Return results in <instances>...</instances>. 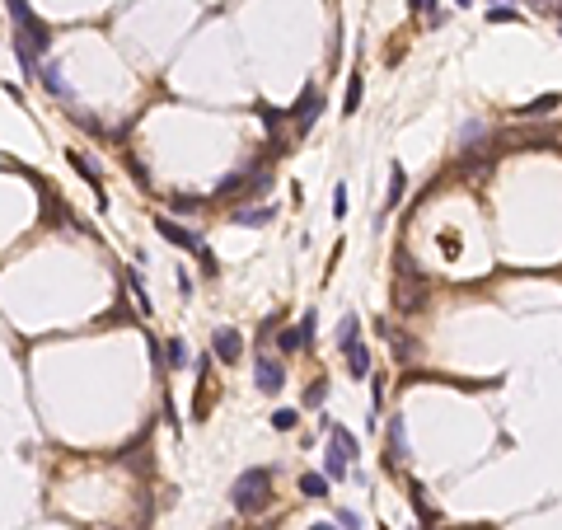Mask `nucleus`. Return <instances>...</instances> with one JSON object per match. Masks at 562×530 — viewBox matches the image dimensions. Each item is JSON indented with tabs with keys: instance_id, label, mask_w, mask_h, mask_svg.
<instances>
[{
	"instance_id": "1",
	"label": "nucleus",
	"mask_w": 562,
	"mask_h": 530,
	"mask_svg": "<svg viewBox=\"0 0 562 530\" xmlns=\"http://www.w3.org/2000/svg\"><path fill=\"white\" fill-rule=\"evenodd\" d=\"M230 502H235V511H244V516L263 511L272 502V469H263V464L244 469L235 479V488H230Z\"/></svg>"
},
{
	"instance_id": "2",
	"label": "nucleus",
	"mask_w": 562,
	"mask_h": 530,
	"mask_svg": "<svg viewBox=\"0 0 562 530\" xmlns=\"http://www.w3.org/2000/svg\"><path fill=\"white\" fill-rule=\"evenodd\" d=\"M253 380H258L263 395H281V385H286V366H281L277 357H267V352H258V357H253Z\"/></svg>"
},
{
	"instance_id": "3",
	"label": "nucleus",
	"mask_w": 562,
	"mask_h": 530,
	"mask_svg": "<svg viewBox=\"0 0 562 530\" xmlns=\"http://www.w3.org/2000/svg\"><path fill=\"white\" fill-rule=\"evenodd\" d=\"M155 230L169 239V244H179V249H188V254H202V235H192L188 226H179V221H169V216H155Z\"/></svg>"
},
{
	"instance_id": "4",
	"label": "nucleus",
	"mask_w": 562,
	"mask_h": 530,
	"mask_svg": "<svg viewBox=\"0 0 562 530\" xmlns=\"http://www.w3.org/2000/svg\"><path fill=\"white\" fill-rule=\"evenodd\" d=\"M309 338H314V315H304L295 328H281L277 348H281V357H291V352H304V348H309Z\"/></svg>"
},
{
	"instance_id": "5",
	"label": "nucleus",
	"mask_w": 562,
	"mask_h": 530,
	"mask_svg": "<svg viewBox=\"0 0 562 530\" xmlns=\"http://www.w3.org/2000/svg\"><path fill=\"white\" fill-rule=\"evenodd\" d=\"M384 451H389V464H403L408 455H413V451H408V427H403V417H398V413H393V422L384 427Z\"/></svg>"
},
{
	"instance_id": "6",
	"label": "nucleus",
	"mask_w": 562,
	"mask_h": 530,
	"mask_svg": "<svg viewBox=\"0 0 562 530\" xmlns=\"http://www.w3.org/2000/svg\"><path fill=\"white\" fill-rule=\"evenodd\" d=\"M314 118H319V90H314V85H304V90H300V103H295V136L309 132V127H314Z\"/></svg>"
},
{
	"instance_id": "7",
	"label": "nucleus",
	"mask_w": 562,
	"mask_h": 530,
	"mask_svg": "<svg viewBox=\"0 0 562 530\" xmlns=\"http://www.w3.org/2000/svg\"><path fill=\"white\" fill-rule=\"evenodd\" d=\"M211 352L221 361H239V352H244V338H239L235 328H216V338H211Z\"/></svg>"
},
{
	"instance_id": "8",
	"label": "nucleus",
	"mask_w": 562,
	"mask_h": 530,
	"mask_svg": "<svg viewBox=\"0 0 562 530\" xmlns=\"http://www.w3.org/2000/svg\"><path fill=\"white\" fill-rule=\"evenodd\" d=\"M43 85H47V94H56V99H70V85H66L61 61H47V66H43Z\"/></svg>"
},
{
	"instance_id": "9",
	"label": "nucleus",
	"mask_w": 562,
	"mask_h": 530,
	"mask_svg": "<svg viewBox=\"0 0 562 530\" xmlns=\"http://www.w3.org/2000/svg\"><path fill=\"white\" fill-rule=\"evenodd\" d=\"M356 343H361V319L356 315H342V324H337V348H342V357H347Z\"/></svg>"
},
{
	"instance_id": "10",
	"label": "nucleus",
	"mask_w": 562,
	"mask_h": 530,
	"mask_svg": "<svg viewBox=\"0 0 562 530\" xmlns=\"http://www.w3.org/2000/svg\"><path fill=\"white\" fill-rule=\"evenodd\" d=\"M347 371H351V380H371V352H366V343H356L347 352Z\"/></svg>"
},
{
	"instance_id": "11",
	"label": "nucleus",
	"mask_w": 562,
	"mask_h": 530,
	"mask_svg": "<svg viewBox=\"0 0 562 530\" xmlns=\"http://www.w3.org/2000/svg\"><path fill=\"white\" fill-rule=\"evenodd\" d=\"M324 427H328V441H333V446L347 455V460H351V455H361V451H356V437H351L342 422H324Z\"/></svg>"
},
{
	"instance_id": "12",
	"label": "nucleus",
	"mask_w": 562,
	"mask_h": 530,
	"mask_svg": "<svg viewBox=\"0 0 562 530\" xmlns=\"http://www.w3.org/2000/svg\"><path fill=\"white\" fill-rule=\"evenodd\" d=\"M347 469H351V460L337 451L333 441H328V451H324V474H328V479H347Z\"/></svg>"
},
{
	"instance_id": "13",
	"label": "nucleus",
	"mask_w": 562,
	"mask_h": 530,
	"mask_svg": "<svg viewBox=\"0 0 562 530\" xmlns=\"http://www.w3.org/2000/svg\"><path fill=\"white\" fill-rule=\"evenodd\" d=\"M403 188H408V174H403V165H393V170H389V202H384V212H393V207L403 202Z\"/></svg>"
},
{
	"instance_id": "14",
	"label": "nucleus",
	"mask_w": 562,
	"mask_h": 530,
	"mask_svg": "<svg viewBox=\"0 0 562 530\" xmlns=\"http://www.w3.org/2000/svg\"><path fill=\"white\" fill-rule=\"evenodd\" d=\"M272 221V207H239L235 212V226H267Z\"/></svg>"
},
{
	"instance_id": "15",
	"label": "nucleus",
	"mask_w": 562,
	"mask_h": 530,
	"mask_svg": "<svg viewBox=\"0 0 562 530\" xmlns=\"http://www.w3.org/2000/svg\"><path fill=\"white\" fill-rule=\"evenodd\" d=\"M328 484H333L328 474H300V493L304 497H328Z\"/></svg>"
},
{
	"instance_id": "16",
	"label": "nucleus",
	"mask_w": 562,
	"mask_h": 530,
	"mask_svg": "<svg viewBox=\"0 0 562 530\" xmlns=\"http://www.w3.org/2000/svg\"><path fill=\"white\" fill-rule=\"evenodd\" d=\"M66 160H70V170H75V174H80V179H85V183H94V188H99V183H103V179H99V170H94V165H90V160H85V155H80V150H70Z\"/></svg>"
},
{
	"instance_id": "17",
	"label": "nucleus",
	"mask_w": 562,
	"mask_h": 530,
	"mask_svg": "<svg viewBox=\"0 0 562 530\" xmlns=\"http://www.w3.org/2000/svg\"><path fill=\"white\" fill-rule=\"evenodd\" d=\"M361 94H366V85H361V76L347 80V99H342V113H356L361 108Z\"/></svg>"
},
{
	"instance_id": "18",
	"label": "nucleus",
	"mask_w": 562,
	"mask_h": 530,
	"mask_svg": "<svg viewBox=\"0 0 562 530\" xmlns=\"http://www.w3.org/2000/svg\"><path fill=\"white\" fill-rule=\"evenodd\" d=\"M304 404H309V408H324V404H328V380H324V375H319V380L304 390Z\"/></svg>"
},
{
	"instance_id": "19",
	"label": "nucleus",
	"mask_w": 562,
	"mask_h": 530,
	"mask_svg": "<svg viewBox=\"0 0 562 530\" xmlns=\"http://www.w3.org/2000/svg\"><path fill=\"white\" fill-rule=\"evenodd\" d=\"M295 422H300V413H295V408H277V413H272V427H277V432H291Z\"/></svg>"
},
{
	"instance_id": "20",
	"label": "nucleus",
	"mask_w": 562,
	"mask_h": 530,
	"mask_svg": "<svg viewBox=\"0 0 562 530\" xmlns=\"http://www.w3.org/2000/svg\"><path fill=\"white\" fill-rule=\"evenodd\" d=\"M132 291H136V301H141V315H150L155 305H150V291L141 286V277H136V272H132Z\"/></svg>"
},
{
	"instance_id": "21",
	"label": "nucleus",
	"mask_w": 562,
	"mask_h": 530,
	"mask_svg": "<svg viewBox=\"0 0 562 530\" xmlns=\"http://www.w3.org/2000/svg\"><path fill=\"white\" fill-rule=\"evenodd\" d=\"M183 361H188V348L179 338H169V366H183Z\"/></svg>"
},
{
	"instance_id": "22",
	"label": "nucleus",
	"mask_w": 562,
	"mask_h": 530,
	"mask_svg": "<svg viewBox=\"0 0 562 530\" xmlns=\"http://www.w3.org/2000/svg\"><path fill=\"white\" fill-rule=\"evenodd\" d=\"M478 136H483V123H478V118L460 127V141H478Z\"/></svg>"
},
{
	"instance_id": "23",
	"label": "nucleus",
	"mask_w": 562,
	"mask_h": 530,
	"mask_svg": "<svg viewBox=\"0 0 562 530\" xmlns=\"http://www.w3.org/2000/svg\"><path fill=\"white\" fill-rule=\"evenodd\" d=\"M337 526H342V530H361V516H356V511H347V507H342V511H337Z\"/></svg>"
},
{
	"instance_id": "24",
	"label": "nucleus",
	"mask_w": 562,
	"mask_h": 530,
	"mask_svg": "<svg viewBox=\"0 0 562 530\" xmlns=\"http://www.w3.org/2000/svg\"><path fill=\"white\" fill-rule=\"evenodd\" d=\"M558 94H548V99H539V103H529V108H525V113H548V108H558Z\"/></svg>"
},
{
	"instance_id": "25",
	"label": "nucleus",
	"mask_w": 562,
	"mask_h": 530,
	"mask_svg": "<svg viewBox=\"0 0 562 530\" xmlns=\"http://www.w3.org/2000/svg\"><path fill=\"white\" fill-rule=\"evenodd\" d=\"M333 216H337V221L347 216V188H337V192H333Z\"/></svg>"
},
{
	"instance_id": "26",
	"label": "nucleus",
	"mask_w": 562,
	"mask_h": 530,
	"mask_svg": "<svg viewBox=\"0 0 562 530\" xmlns=\"http://www.w3.org/2000/svg\"><path fill=\"white\" fill-rule=\"evenodd\" d=\"M197 259H202V272H206V277H216V272H221V268H216V254H211V249H202Z\"/></svg>"
},
{
	"instance_id": "27",
	"label": "nucleus",
	"mask_w": 562,
	"mask_h": 530,
	"mask_svg": "<svg viewBox=\"0 0 562 530\" xmlns=\"http://www.w3.org/2000/svg\"><path fill=\"white\" fill-rule=\"evenodd\" d=\"M281 324V315H267V319H263V324H258V338H267V333H272V328H277Z\"/></svg>"
},
{
	"instance_id": "28",
	"label": "nucleus",
	"mask_w": 562,
	"mask_h": 530,
	"mask_svg": "<svg viewBox=\"0 0 562 530\" xmlns=\"http://www.w3.org/2000/svg\"><path fill=\"white\" fill-rule=\"evenodd\" d=\"M393 343H398V348H393V352H398V361L413 357V343H408V338H393Z\"/></svg>"
},
{
	"instance_id": "29",
	"label": "nucleus",
	"mask_w": 562,
	"mask_h": 530,
	"mask_svg": "<svg viewBox=\"0 0 562 530\" xmlns=\"http://www.w3.org/2000/svg\"><path fill=\"white\" fill-rule=\"evenodd\" d=\"M314 530H342V526H328V521H314Z\"/></svg>"
},
{
	"instance_id": "30",
	"label": "nucleus",
	"mask_w": 562,
	"mask_h": 530,
	"mask_svg": "<svg viewBox=\"0 0 562 530\" xmlns=\"http://www.w3.org/2000/svg\"><path fill=\"white\" fill-rule=\"evenodd\" d=\"M455 5H473V0H455Z\"/></svg>"
},
{
	"instance_id": "31",
	"label": "nucleus",
	"mask_w": 562,
	"mask_h": 530,
	"mask_svg": "<svg viewBox=\"0 0 562 530\" xmlns=\"http://www.w3.org/2000/svg\"><path fill=\"white\" fill-rule=\"evenodd\" d=\"M534 5H544V0H534Z\"/></svg>"
}]
</instances>
